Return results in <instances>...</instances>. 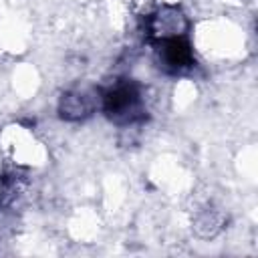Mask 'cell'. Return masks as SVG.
<instances>
[{
  "label": "cell",
  "instance_id": "6da1fadb",
  "mask_svg": "<svg viewBox=\"0 0 258 258\" xmlns=\"http://www.w3.org/2000/svg\"><path fill=\"white\" fill-rule=\"evenodd\" d=\"M103 111L111 121L131 123L141 119V95L139 87L131 81H121L103 95Z\"/></svg>",
  "mask_w": 258,
  "mask_h": 258
},
{
  "label": "cell",
  "instance_id": "7a4b0ae2",
  "mask_svg": "<svg viewBox=\"0 0 258 258\" xmlns=\"http://www.w3.org/2000/svg\"><path fill=\"white\" fill-rule=\"evenodd\" d=\"M157 54H159V62L163 64V69L167 73H181V71H187L194 64L191 46L179 34L163 36L159 40Z\"/></svg>",
  "mask_w": 258,
  "mask_h": 258
}]
</instances>
